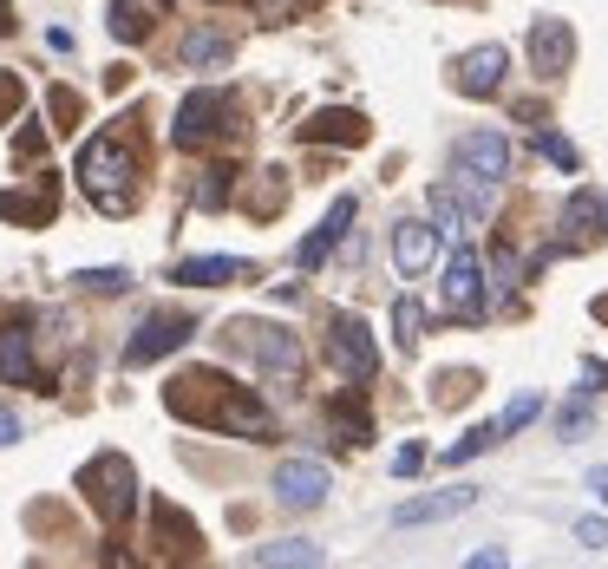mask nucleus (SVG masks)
Here are the masks:
<instances>
[{
	"mask_svg": "<svg viewBox=\"0 0 608 569\" xmlns=\"http://www.w3.org/2000/svg\"><path fill=\"white\" fill-rule=\"evenodd\" d=\"M52 118H59V125H72V118H79V92H65V85H59V92H52Z\"/></svg>",
	"mask_w": 608,
	"mask_h": 569,
	"instance_id": "35",
	"label": "nucleus"
},
{
	"mask_svg": "<svg viewBox=\"0 0 608 569\" xmlns=\"http://www.w3.org/2000/svg\"><path fill=\"white\" fill-rule=\"evenodd\" d=\"M419 465H426V452H419V446H400V459H393V472H400V478H413Z\"/></svg>",
	"mask_w": 608,
	"mask_h": 569,
	"instance_id": "37",
	"label": "nucleus"
},
{
	"mask_svg": "<svg viewBox=\"0 0 608 569\" xmlns=\"http://www.w3.org/2000/svg\"><path fill=\"white\" fill-rule=\"evenodd\" d=\"M498 439H504V432H498V419H491V426H478V432H465V439H458V446L445 452V465H465V459H478V452H491Z\"/></svg>",
	"mask_w": 608,
	"mask_h": 569,
	"instance_id": "27",
	"label": "nucleus"
},
{
	"mask_svg": "<svg viewBox=\"0 0 608 569\" xmlns=\"http://www.w3.org/2000/svg\"><path fill=\"white\" fill-rule=\"evenodd\" d=\"M576 544H583V550H608V524L603 518H583V524H576Z\"/></svg>",
	"mask_w": 608,
	"mask_h": 569,
	"instance_id": "33",
	"label": "nucleus"
},
{
	"mask_svg": "<svg viewBox=\"0 0 608 569\" xmlns=\"http://www.w3.org/2000/svg\"><path fill=\"white\" fill-rule=\"evenodd\" d=\"M537 413H544V400H537V393H524V400H517V406H511V413H498V432H504V439H511V432H524V426H530V419H537Z\"/></svg>",
	"mask_w": 608,
	"mask_h": 569,
	"instance_id": "29",
	"label": "nucleus"
},
{
	"mask_svg": "<svg viewBox=\"0 0 608 569\" xmlns=\"http://www.w3.org/2000/svg\"><path fill=\"white\" fill-rule=\"evenodd\" d=\"M52 210H59L52 177H39V190H7V197H0V216H7V223H52Z\"/></svg>",
	"mask_w": 608,
	"mask_h": 569,
	"instance_id": "19",
	"label": "nucleus"
},
{
	"mask_svg": "<svg viewBox=\"0 0 608 569\" xmlns=\"http://www.w3.org/2000/svg\"><path fill=\"white\" fill-rule=\"evenodd\" d=\"M478 505V491H465V485H452V491H432V498H413V505H400V518L393 524H406V531H419V524H439V518H458V511H472Z\"/></svg>",
	"mask_w": 608,
	"mask_h": 569,
	"instance_id": "15",
	"label": "nucleus"
},
{
	"mask_svg": "<svg viewBox=\"0 0 608 569\" xmlns=\"http://www.w3.org/2000/svg\"><path fill=\"white\" fill-rule=\"evenodd\" d=\"M327 491H334V478L321 459H282L275 465V498L288 511H314V505H327Z\"/></svg>",
	"mask_w": 608,
	"mask_h": 569,
	"instance_id": "10",
	"label": "nucleus"
},
{
	"mask_svg": "<svg viewBox=\"0 0 608 569\" xmlns=\"http://www.w3.org/2000/svg\"><path fill=\"white\" fill-rule=\"evenodd\" d=\"M79 190L105 210V216H124L138 203V151L118 138V131H98L85 151H79Z\"/></svg>",
	"mask_w": 608,
	"mask_h": 569,
	"instance_id": "2",
	"label": "nucleus"
},
{
	"mask_svg": "<svg viewBox=\"0 0 608 569\" xmlns=\"http://www.w3.org/2000/svg\"><path fill=\"white\" fill-rule=\"evenodd\" d=\"M439 301H445V315H458V321H478V315H485V269H478V249H472V242H452V262H445V275H439Z\"/></svg>",
	"mask_w": 608,
	"mask_h": 569,
	"instance_id": "6",
	"label": "nucleus"
},
{
	"mask_svg": "<svg viewBox=\"0 0 608 569\" xmlns=\"http://www.w3.org/2000/svg\"><path fill=\"white\" fill-rule=\"evenodd\" d=\"M0 380L7 387H33L39 367H33V334L26 328H0Z\"/></svg>",
	"mask_w": 608,
	"mask_h": 569,
	"instance_id": "20",
	"label": "nucleus"
},
{
	"mask_svg": "<svg viewBox=\"0 0 608 569\" xmlns=\"http://www.w3.org/2000/svg\"><path fill=\"white\" fill-rule=\"evenodd\" d=\"M190 334H196V321H190V315H170V308H157V315H144V328L124 341V367H151V360L177 354Z\"/></svg>",
	"mask_w": 608,
	"mask_h": 569,
	"instance_id": "8",
	"label": "nucleus"
},
{
	"mask_svg": "<svg viewBox=\"0 0 608 569\" xmlns=\"http://www.w3.org/2000/svg\"><path fill=\"white\" fill-rule=\"evenodd\" d=\"M301 144H367V118L360 111H314L301 125Z\"/></svg>",
	"mask_w": 608,
	"mask_h": 569,
	"instance_id": "16",
	"label": "nucleus"
},
{
	"mask_svg": "<svg viewBox=\"0 0 608 569\" xmlns=\"http://www.w3.org/2000/svg\"><path fill=\"white\" fill-rule=\"evenodd\" d=\"M327 360L347 374V387H367V380L380 374V347H373V334H367L360 315H334V328H327Z\"/></svg>",
	"mask_w": 608,
	"mask_h": 569,
	"instance_id": "7",
	"label": "nucleus"
},
{
	"mask_svg": "<svg viewBox=\"0 0 608 569\" xmlns=\"http://www.w3.org/2000/svg\"><path fill=\"white\" fill-rule=\"evenodd\" d=\"M583 380H589L583 393H603V387H608V367H603V360H583Z\"/></svg>",
	"mask_w": 608,
	"mask_h": 569,
	"instance_id": "38",
	"label": "nucleus"
},
{
	"mask_svg": "<svg viewBox=\"0 0 608 569\" xmlns=\"http://www.w3.org/2000/svg\"><path fill=\"white\" fill-rule=\"evenodd\" d=\"M439 223H426V216H400L393 223V269L400 275H426L432 262H439Z\"/></svg>",
	"mask_w": 608,
	"mask_h": 569,
	"instance_id": "11",
	"label": "nucleus"
},
{
	"mask_svg": "<svg viewBox=\"0 0 608 569\" xmlns=\"http://www.w3.org/2000/svg\"><path fill=\"white\" fill-rule=\"evenodd\" d=\"M249 564H262V569L301 564V569H314V564H321V550H314L308 537H282V544H255V550H249Z\"/></svg>",
	"mask_w": 608,
	"mask_h": 569,
	"instance_id": "24",
	"label": "nucleus"
},
{
	"mask_svg": "<svg viewBox=\"0 0 608 569\" xmlns=\"http://www.w3.org/2000/svg\"><path fill=\"white\" fill-rule=\"evenodd\" d=\"M164 406L177 419H196V426H216V432H236V439H269L275 432V413L255 393L229 387L223 374H183V380H170Z\"/></svg>",
	"mask_w": 608,
	"mask_h": 569,
	"instance_id": "1",
	"label": "nucleus"
},
{
	"mask_svg": "<svg viewBox=\"0 0 608 569\" xmlns=\"http://www.w3.org/2000/svg\"><path fill=\"white\" fill-rule=\"evenodd\" d=\"M223 347L249 367H262L269 380H301V341L275 321H229L223 328Z\"/></svg>",
	"mask_w": 608,
	"mask_h": 569,
	"instance_id": "3",
	"label": "nucleus"
},
{
	"mask_svg": "<svg viewBox=\"0 0 608 569\" xmlns=\"http://www.w3.org/2000/svg\"><path fill=\"white\" fill-rule=\"evenodd\" d=\"M537 151H544L550 164H563V170H583V157H576V144H570V138H557V131H544V138H537Z\"/></svg>",
	"mask_w": 608,
	"mask_h": 569,
	"instance_id": "30",
	"label": "nucleus"
},
{
	"mask_svg": "<svg viewBox=\"0 0 608 569\" xmlns=\"http://www.w3.org/2000/svg\"><path fill=\"white\" fill-rule=\"evenodd\" d=\"M557 426H563V432H589V406H583V400H576V406H563V419H557Z\"/></svg>",
	"mask_w": 608,
	"mask_h": 569,
	"instance_id": "36",
	"label": "nucleus"
},
{
	"mask_svg": "<svg viewBox=\"0 0 608 569\" xmlns=\"http://www.w3.org/2000/svg\"><path fill=\"white\" fill-rule=\"evenodd\" d=\"M229 190H236V170H229V164H210V170L196 177L190 203H196V210H223V203H229Z\"/></svg>",
	"mask_w": 608,
	"mask_h": 569,
	"instance_id": "25",
	"label": "nucleus"
},
{
	"mask_svg": "<svg viewBox=\"0 0 608 569\" xmlns=\"http://www.w3.org/2000/svg\"><path fill=\"white\" fill-rule=\"evenodd\" d=\"M164 13H170V0H111V13H105V20H111V39H124V46H131V39H144Z\"/></svg>",
	"mask_w": 608,
	"mask_h": 569,
	"instance_id": "18",
	"label": "nucleus"
},
{
	"mask_svg": "<svg viewBox=\"0 0 608 569\" xmlns=\"http://www.w3.org/2000/svg\"><path fill=\"white\" fill-rule=\"evenodd\" d=\"M236 118H242L236 92H216V85H203V92H190V98L177 105V125H170V138H177L183 151H196V144H216V138H229V131H236Z\"/></svg>",
	"mask_w": 608,
	"mask_h": 569,
	"instance_id": "5",
	"label": "nucleus"
},
{
	"mask_svg": "<svg viewBox=\"0 0 608 569\" xmlns=\"http://www.w3.org/2000/svg\"><path fill=\"white\" fill-rule=\"evenodd\" d=\"M79 491L92 498V511H98L105 524H124L131 505H138V472H131L124 452H98V459L79 465Z\"/></svg>",
	"mask_w": 608,
	"mask_h": 569,
	"instance_id": "4",
	"label": "nucleus"
},
{
	"mask_svg": "<svg viewBox=\"0 0 608 569\" xmlns=\"http://www.w3.org/2000/svg\"><path fill=\"white\" fill-rule=\"evenodd\" d=\"M236 275H249L242 256H190V262H177L170 282H183V288H223V282H236Z\"/></svg>",
	"mask_w": 608,
	"mask_h": 569,
	"instance_id": "17",
	"label": "nucleus"
},
{
	"mask_svg": "<svg viewBox=\"0 0 608 569\" xmlns=\"http://www.w3.org/2000/svg\"><path fill=\"white\" fill-rule=\"evenodd\" d=\"M124 282H131L124 269H85V275H79V288H92V295H118Z\"/></svg>",
	"mask_w": 608,
	"mask_h": 569,
	"instance_id": "31",
	"label": "nucleus"
},
{
	"mask_svg": "<svg viewBox=\"0 0 608 569\" xmlns=\"http://www.w3.org/2000/svg\"><path fill=\"white\" fill-rule=\"evenodd\" d=\"M419 328H426V315H419V301H393V334H400V347H419Z\"/></svg>",
	"mask_w": 608,
	"mask_h": 569,
	"instance_id": "28",
	"label": "nucleus"
},
{
	"mask_svg": "<svg viewBox=\"0 0 608 569\" xmlns=\"http://www.w3.org/2000/svg\"><path fill=\"white\" fill-rule=\"evenodd\" d=\"M596 223H608V197H596V190H576V197H570V210H563L570 242H589V236H596Z\"/></svg>",
	"mask_w": 608,
	"mask_h": 569,
	"instance_id": "23",
	"label": "nucleus"
},
{
	"mask_svg": "<svg viewBox=\"0 0 608 569\" xmlns=\"http://www.w3.org/2000/svg\"><path fill=\"white\" fill-rule=\"evenodd\" d=\"M183 66H196V72L229 66V33H216V26H190V33H183Z\"/></svg>",
	"mask_w": 608,
	"mask_h": 569,
	"instance_id": "22",
	"label": "nucleus"
},
{
	"mask_svg": "<svg viewBox=\"0 0 608 569\" xmlns=\"http://www.w3.org/2000/svg\"><path fill=\"white\" fill-rule=\"evenodd\" d=\"M13 439H20V419H13V413L0 406V446H13Z\"/></svg>",
	"mask_w": 608,
	"mask_h": 569,
	"instance_id": "39",
	"label": "nucleus"
},
{
	"mask_svg": "<svg viewBox=\"0 0 608 569\" xmlns=\"http://www.w3.org/2000/svg\"><path fill=\"white\" fill-rule=\"evenodd\" d=\"M20 105H26V85H20V72H0V125H7Z\"/></svg>",
	"mask_w": 608,
	"mask_h": 569,
	"instance_id": "32",
	"label": "nucleus"
},
{
	"mask_svg": "<svg viewBox=\"0 0 608 569\" xmlns=\"http://www.w3.org/2000/svg\"><path fill=\"white\" fill-rule=\"evenodd\" d=\"M334 439L360 452V446L373 439V419H367V406H347V400H334Z\"/></svg>",
	"mask_w": 608,
	"mask_h": 569,
	"instance_id": "26",
	"label": "nucleus"
},
{
	"mask_svg": "<svg viewBox=\"0 0 608 569\" xmlns=\"http://www.w3.org/2000/svg\"><path fill=\"white\" fill-rule=\"evenodd\" d=\"M354 210H360L354 197H334V210L321 216V229H314V236H308V242L295 249V269H321V262H327V249H334V242L347 236V223H354Z\"/></svg>",
	"mask_w": 608,
	"mask_h": 569,
	"instance_id": "14",
	"label": "nucleus"
},
{
	"mask_svg": "<svg viewBox=\"0 0 608 569\" xmlns=\"http://www.w3.org/2000/svg\"><path fill=\"white\" fill-rule=\"evenodd\" d=\"M452 400H472V374H445L439 380V406H452Z\"/></svg>",
	"mask_w": 608,
	"mask_h": 569,
	"instance_id": "34",
	"label": "nucleus"
},
{
	"mask_svg": "<svg viewBox=\"0 0 608 569\" xmlns=\"http://www.w3.org/2000/svg\"><path fill=\"white\" fill-rule=\"evenodd\" d=\"M570 59H576V33H570V20H537V26H530V66H537V79L570 72Z\"/></svg>",
	"mask_w": 608,
	"mask_h": 569,
	"instance_id": "13",
	"label": "nucleus"
},
{
	"mask_svg": "<svg viewBox=\"0 0 608 569\" xmlns=\"http://www.w3.org/2000/svg\"><path fill=\"white\" fill-rule=\"evenodd\" d=\"M432 223H439L445 236H465V229L478 223V210L465 203V190H458V183H432Z\"/></svg>",
	"mask_w": 608,
	"mask_h": 569,
	"instance_id": "21",
	"label": "nucleus"
},
{
	"mask_svg": "<svg viewBox=\"0 0 608 569\" xmlns=\"http://www.w3.org/2000/svg\"><path fill=\"white\" fill-rule=\"evenodd\" d=\"M589 491H596V498H603V505H608V472H603V465L589 472Z\"/></svg>",
	"mask_w": 608,
	"mask_h": 569,
	"instance_id": "40",
	"label": "nucleus"
},
{
	"mask_svg": "<svg viewBox=\"0 0 608 569\" xmlns=\"http://www.w3.org/2000/svg\"><path fill=\"white\" fill-rule=\"evenodd\" d=\"M452 79H458V92H465V98H498V92H504V79H511V46H498V39L472 46V52L452 66Z\"/></svg>",
	"mask_w": 608,
	"mask_h": 569,
	"instance_id": "9",
	"label": "nucleus"
},
{
	"mask_svg": "<svg viewBox=\"0 0 608 569\" xmlns=\"http://www.w3.org/2000/svg\"><path fill=\"white\" fill-rule=\"evenodd\" d=\"M0 33H13V0H0Z\"/></svg>",
	"mask_w": 608,
	"mask_h": 569,
	"instance_id": "41",
	"label": "nucleus"
},
{
	"mask_svg": "<svg viewBox=\"0 0 608 569\" xmlns=\"http://www.w3.org/2000/svg\"><path fill=\"white\" fill-rule=\"evenodd\" d=\"M452 164L504 183V170H511V138H504V131H465V138H452Z\"/></svg>",
	"mask_w": 608,
	"mask_h": 569,
	"instance_id": "12",
	"label": "nucleus"
}]
</instances>
